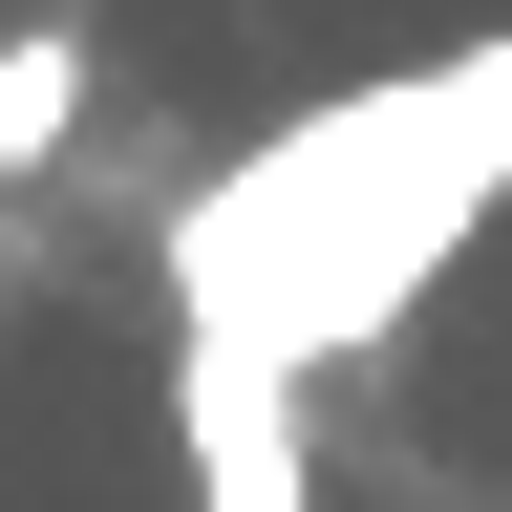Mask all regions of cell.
<instances>
[{"label":"cell","mask_w":512,"mask_h":512,"mask_svg":"<svg viewBox=\"0 0 512 512\" xmlns=\"http://www.w3.org/2000/svg\"><path fill=\"white\" fill-rule=\"evenodd\" d=\"M64 128H86V43H64V22H22V43H0V171H43Z\"/></svg>","instance_id":"3"},{"label":"cell","mask_w":512,"mask_h":512,"mask_svg":"<svg viewBox=\"0 0 512 512\" xmlns=\"http://www.w3.org/2000/svg\"><path fill=\"white\" fill-rule=\"evenodd\" d=\"M171 406H192V512H320V470H299V384H278V363L171 342Z\"/></svg>","instance_id":"2"},{"label":"cell","mask_w":512,"mask_h":512,"mask_svg":"<svg viewBox=\"0 0 512 512\" xmlns=\"http://www.w3.org/2000/svg\"><path fill=\"white\" fill-rule=\"evenodd\" d=\"M491 192H512V43L406 64V86L299 107L278 150H235V171L171 214V320L299 384V363L384 342V320H406L448 256H470V214H491Z\"/></svg>","instance_id":"1"}]
</instances>
